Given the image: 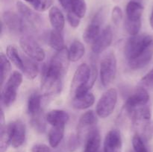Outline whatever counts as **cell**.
<instances>
[{
  "instance_id": "obj_38",
  "label": "cell",
  "mask_w": 153,
  "mask_h": 152,
  "mask_svg": "<svg viewBox=\"0 0 153 152\" xmlns=\"http://www.w3.org/2000/svg\"><path fill=\"white\" fill-rule=\"evenodd\" d=\"M123 18V13L122 9L119 6H115L111 12L112 22L115 25L118 26L122 22Z\"/></svg>"
},
{
  "instance_id": "obj_39",
  "label": "cell",
  "mask_w": 153,
  "mask_h": 152,
  "mask_svg": "<svg viewBox=\"0 0 153 152\" xmlns=\"http://www.w3.org/2000/svg\"><path fill=\"white\" fill-rule=\"evenodd\" d=\"M141 137L144 141H149L153 138V121L149 122L147 125L142 128Z\"/></svg>"
},
{
  "instance_id": "obj_26",
  "label": "cell",
  "mask_w": 153,
  "mask_h": 152,
  "mask_svg": "<svg viewBox=\"0 0 153 152\" xmlns=\"http://www.w3.org/2000/svg\"><path fill=\"white\" fill-rule=\"evenodd\" d=\"M95 97L91 92H88L84 95L73 98V107L77 110H85L94 105Z\"/></svg>"
},
{
  "instance_id": "obj_45",
  "label": "cell",
  "mask_w": 153,
  "mask_h": 152,
  "mask_svg": "<svg viewBox=\"0 0 153 152\" xmlns=\"http://www.w3.org/2000/svg\"><path fill=\"white\" fill-rule=\"evenodd\" d=\"M59 2L61 3V6L67 10V12L70 11V0H58Z\"/></svg>"
},
{
  "instance_id": "obj_44",
  "label": "cell",
  "mask_w": 153,
  "mask_h": 152,
  "mask_svg": "<svg viewBox=\"0 0 153 152\" xmlns=\"http://www.w3.org/2000/svg\"><path fill=\"white\" fill-rule=\"evenodd\" d=\"M41 1V11H45L51 7L53 0H40Z\"/></svg>"
},
{
  "instance_id": "obj_34",
  "label": "cell",
  "mask_w": 153,
  "mask_h": 152,
  "mask_svg": "<svg viewBox=\"0 0 153 152\" xmlns=\"http://www.w3.org/2000/svg\"><path fill=\"white\" fill-rule=\"evenodd\" d=\"M70 11H73L80 18L85 17L87 12V4L85 0H70Z\"/></svg>"
},
{
  "instance_id": "obj_47",
  "label": "cell",
  "mask_w": 153,
  "mask_h": 152,
  "mask_svg": "<svg viewBox=\"0 0 153 152\" xmlns=\"http://www.w3.org/2000/svg\"><path fill=\"white\" fill-rule=\"evenodd\" d=\"M149 23H150L151 28H152V30H153V8L152 10V12H151L150 18H149Z\"/></svg>"
},
{
  "instance_id": "obj_19",
  "label": "cell",
  "mask_w": 153,
  "mask_h": 152,
  "mask_svg": "<svg viewBox=\"0 0 153 152\" xmlns=\"http://www.w3.org/2000/svg\"><path fill=\"white\" fill-rule=\"evenodd\" d=\"M153 57V45L148 48L146 51L143 52L134 59L128 61V66L131 69L137 70L146 66L151 61Z\"/></svg>"
},
{
  "instance_id": "obj_48",
  "label": "cell",
  "mask_w": 153,
  "mask_h": 152,
  "mask_svg": "<svg viewBox=\"0 0 153 152\" xmlns=\"http://www.w3.org/2000/svg\"><path fill=\"white\" fill-rule=\"evenodd\" d=\"M114 1V2H119V1H120L121 0H113Z\"/></svg>"
},
{
  "instance_id": "obj_10",
  "label": "cell",
  "mask_w": 153,
  "mask_h": 152,
  "mask_svg": "<svg viewBox=\"0 0 153 152\" xmlns=\"http://www.w3.org/2000/svg\"><path fill=\"white\" fill-rule=\"evenodd\" d=\"M97 117L93 110H89L80 117L77 125V135L81 140L86 139L89 133L96 128Z\"/></svg>"
},
{
  "instance_id": "obj_12",
  "label": "cell",
  "mask_w": 153,
  "mask_h": 152,
  "mask_svg": "<svg viewBox=\"0 0 153 152\" xmlns=\"http://www.w3.org/2000/svg\"><path fill=\"white\" fill-rule=\"evenodd\" d=\"M91 72V66L87 63H82L78 67L71 83V94L73 96L79 88L83 86L88 81Z\"/></svg>"
},
{
  "instance_id": "obj_37",
  "label": "cell",
  "mask_w": 153,
  "mask_h": 152,
  "mask_svg": "<svg viewBox=\"0 0 153 152\" xmlns=\"http://www.w3.org/2000/svg\"><path fill=\"white\" fill-rule=\"evenodd\" d=\"M132 145L134 152H149L141 136L136 134L132 138Z\"/></svg>"
},
{
  "instance_id": "obj_41",
  "label": "cell",
  "mask_w": 153,
  "mask_h": 152,
  "mask_svg": "<svg viewBox=\"0 0 153 152\" xmlns=\"http://www.w3.org/2000/svg\"><path fill=\"white\" fill-rule=\"evenodd\" d=\"M140 83L145 87L153 88V68L140 80Z\"/></svg>"
},
{
  "instance_id": "obj_42",
  "label": "cell",
  "mask_w": 153,
  "mask_h": 152,
  "mask_svg": "<svg viewBox=\"0 0 153 152\" xmlns=\"http://www.w3.org/2000/svg\"><path fill=\"white\" fill-rule=\"evenodd\" d=\"M31 152H52V151L46 145L36 144L31 148Z\"/></svg>"
},
{
  "instance_id": "obj_40",
  "label": "cell",
  "mask_w": 153,
  "mask_h": 152,
  "mask_svg": "<svg viewBox=\"0 0 153 152\" xmlns=\"http://www.w3.org/2000/svg\"><path fill=\"white\" fill-rule=\"evenodd\" d=\"M67 20H68L69 23L71 25L73 28H76L79 26L81 22V18L79 17L78 15L73 13V11H68L67 14Z\"/></svg>"
},
{
  "instance_id": "obj_1",
  "label": "cell",
  "mask_w": 153,
  "mask_h": 152,
  "mask_svg": "<svg viewBox=\"0 0 153 152\" xmlns=\"http://www.w3.org/2000/svg\"><path fill=\"white\" fill-rule=\"evenodd\" d=\"M153 45V37L149 34L131 36L125 45V55L128 61L134 59Z\"/></svg>"
},
{
  "instance_id": "obj_23",
  "label": "cell",
  "mask_w": 153,
  "mask_h": 152,
  "mask_svg": "<svg viewBox=\"0 0 153 152\" xmlns=\"http://www.w3.org/2000/svg\"><path fill=\"white\" fill-rule=\"evenodd\" d=\"M91 76L89 77V80L83 86H82L81 88H79L76 92H75L74 95H73V98H77V97H80L84 95L85 94L89 92L90 89L94 86V83H95L96 80L97 79V75H98V71H97V68L94 63L91 65Z\"/></svg>"
},
{
  "instance_id": "obj_4",
  "label": "cell",
  "mask_w": 153,
  "mask_h": 152,
  "mask_svg": "<svg viewBox=\"0 0 153 152\" xmlns=\"http://www.w3.org/2000/svg\"><path fill=\"white\" fill-rule=\"evenodd\" d=\"M68 50L67 48L61 51H58L51 59L49 65L45 66V68L54 75L63 79L67 73L70 64Z\"/></svg>"
},
{
  "instance_id": "obj_36",
  "label": "cell",
  "mask_w": 153,
  "mask_h": 152,
  "mask_svg": "<svg viewBox=\"0 0 153 152\" xmlns=\"http://www.w3.org/2000/svg\"><path fill=\"white\" fill-rule=\"evenodd\" d=\"M124 25L127 32L131 36H134L139 34L141 28V21H129L126 19Z\"/></svg>"
},
{
  "instance_id": "obj_15",
  "label": "cell",
  "mask_w": 153,
  "mask_h": 152,
  "mask_svg": "<svg viewBox=\"0 0 153 152\" xmlns=\"http://www.w3.org/2000/svg\"><path fill=\"white\" fill-rule=\"evenodd\" d=\"M131 116L134 126L141 131L143 127L151 122L150 109L146 105L139 107L131 113Z\"/></svg>"
},
{
  "instance_id": "obj_3",
  "label": "cell",
  "mask_w": 153,
  "mask_h": 152,
  "mask_svg": "<svg viewBox=\"0 0 153 152\" xmlns=\"http://www.w3.org/2000/svg\"><path fill=\"white\" fill-rule=\"evenodd\" d=\"M117 73V58L113 52L104 55L100 62V79L102 84L108 86L113 82Z\"/></svg>"
},
{
  "instance_id": "obj_32",
  "label": "cell",
  "mask_w": 153,
  "mask_h": 152,
  "mask_svg": "<svg viewBox=\"0 0 153 152\" xmlns=\"http://www.w3.org/2000/svg\"><path fill=\"white\" fill-rule=\"evenodd\" d=\"M6 55L9 61H11L14 64L16 68L19 70L23 69V61L22 58L20 57L17 49L14 46H8L6 49Z\"/></svg>"
},
{
  "instance_id": "obj_9",
  "label": "cell",
  "mask_w": 153,
  "mask_h": 152,
  "mask_svg": "<svg viewBox=\"0 0 153 152\" xmlns=\"http://www.w3.org/2000/svg\"><path fill=\"white\" fill-rule=\"evenodd\" d=\"M149 100V95L147 90L143 87L139 88L127 98L125 104L126 110L131 115L136 109L146 105Z\"/></svg>"
},
{
  "instance_id": "obj_35",
  "label": "cell",
  "mask_w": 153,
  "mask_h": 152,
  "mask_svg": "<svg viewBox=\"0 0 153 152\" xmlns=\"http://www.w3.org/2000/svg\"><path fill=\"white\" fill-rule=\"evenodd\" d=\"M0 63H1V86L2 87L4 80H6L10 72V61L2 52L0 55Z\"/></svg>"
},
{
  "instance_id": "obj_31",
  "label": "cell",
  "mask_w": 153,
  "mask_h": 152,
  "mask_svg": "<svg viewBox=\"0 0 153 152\" xmlns=\"http://www.w3.org/2000/svg\"><path fill=\"white\" fill-rule=\"evenodd\" d=\"M41 107V95L37 92L31 94L28 101V112L31 116L40 112Z\"/></svg>"
},
{
  "instance_id": "obj_30",
  "label": "cell",
  "mask_w": 153,
  "mask_h": 152,
  "mask_svg": "<svg viewBox=\"0 0 153 152\" xmlns=\"http://www.w3.org/2000/svg\"><path fill=\"white\" fill-rule=\"evenodd\" d=\"M49 45L52 49H55L57 52L66 49L64 37L61 31L55 29L51 31L50 34H49Z\"/></svg>"
},
{
  "instance_id": "obj_33",
  "label": "cell",
  "mask_w": 153,
  "mask_h": 152,
  "mask_svg": "<svg viewBox=\"0 0 153 152\" xmlns=\"http://www.w3.org/2000/svg\"><path fill=\"white\" fill-rule=\"evenodd\" d=\"M46 119H45L43 115L41 113V111L37 114L31 116V119L30 121L32 128L38 133H44L46 131Z\"/></svg>"
},
{
  "instance_id": "obj_16",
  "label": "cell",
  "mask_w": 153,
  "mask_h": 152,
  "mask_svg": "<svg viewBox=\"0 0 153 152\" xmlns=\"http://www.w3.org/2000/svg\"><path fill=\"white\" fill-rule=\"evenodd\" d=\"M16 8L25 22H28L31 26L36 28L41 24L42 20L40 16L22 1H18L16 2Z\"/></svg>"
},
{
  "instance_id": "obj_2",
  "label": "cell",
  "mask_w": 153,
  "mask_h": 152,
  "mask_svg": "<svg viewBox=\"0 0 153 152\" xmlns=\"http://www.w3.org/2000/svg\"><path fill=\"white\" fill-rule=\"evenodd\" d=\"M22 82V75L16 71L8 77L2 88L1 95V103L6 107H9L15 101L17 95V90Z\"/></svg>"
},
{
  "instance_id": "obj_5",
  "label": "cell",
  "mask_w": 153,
  "mask_h": 152,
  "mask_svg": "<svg viewBox=\"0 0 153 152\" xmlns=\"http://www.w3.org/2000/svg\"><path fill=\"white\" fill-rule=\"evenodd\" d=\"M117 91L115 88L106 90L97 102L96 112L100 118H107L114 110L117 102Z\"/></svg>"
},
{
  "instance_id": "obj_18",
  "label": "cell",
  "mask_w": 153,
  "mask_h": 152,
  "mask_svg": "<svg viewBox=\"0 0 153 152\" xmlns=\"http://www.w3.org/2000/svg\"><path fill=\"white\" fill-rule=\"evenodd\" d=\"M46 122L52 127L65 126L70 119V116L62 110H53L49 111L46 116Z\"/></svg>"
},
{
  "instance_id": "obj_17",
  "label": "cell",
  "mask_w": 153,
  "mask_h": 152,
  "mask_svg": "<svg viewBox=\"0 0 153 152\" xmlns=\"http://www.w3.org/2000/svg\"><path fill=\"white\" fill-rule=\"evenodd\" d=\"M26 128L25 125L22 121L17 120L12 122V136L11 145L14 148H19L22 145L25 140Z\"/></svg>"
},
{
  "instance_id": "obj_46",
  "label": "cell",
  "mask_w": 153,
  "mask_h": 152,
  "mask_svg": "<svg viewBox=\"0 0 153 152\" xmlns=\"http://www.w3.org/2000/svg\"><path fill=\"white\" fill-rule=\"evenodd\" d=\"M0 119H1V122H0V125H1V128L4 127V112H3L2 109L1 110V117H0Z\"/></svg>"
},
{
  "instance_id": "obj_29",
  "label": "cell",
  "mask_w": 153,
  "mask_h": 152,
  "mask_svg": "<svg viewBox=\"0 0 153 152\" xmlns=\"http://www.w3.org/2000/svg\"><path fill=\"white\" fill-rule=\"evenodd\" d=\"M82 140L78 135H70L65 141L64 142L58 152H74L80 145Z\"/></svg>"
},
{
  "instance_id": "obj_25",
  "label": "cell",
  "mask_w": 153,
  "mask_h": 152,
  "mask_svg": "<svg viewBox=\"0 0 153 152\" xmlns=\"http://www.w3.org/2000/svg\"><path fill=\"white\" fill-rule=\"evenodd\" d=\"M23 61V69L24 72L27 78L32 79L35 78L39 72V69L37 64L35 63V61L29 57H22Z\"/></svg>"
},
{
  "instance_id": "obj_43",
  "label": "cell",
  "mask_w": 153,
  "mask_h": 152,
  "mask_svg": "<svg viewBox=\"0 0 153 152\" xmlns=\"http://www.w3.org/2000/svg\"><path fill=\"white\" fill-rule=\"evenodd\" d=\"M26 2L31 4L34 10L41 11V1L40 0H25Z\"/></svg>"
},
{
  "instance_id": "obj_8",
  "label": "cell",
  "mask_w": 153,
  "mask_h": 152,
  "mask_svg": "<svg viewBox=\"0 0 153 152\" xmlns=\"http://www.w3.org/2000/svg\"><path fill=\"white\" fill-rule=\"evenodd\" d=\"M62 89V78L54 75L43 68L41 78V90L46 95H57Z\"/></svg>"
},
{
  "instance_id": "obj_6",
  "label": "cell",
  "mask_w": 153,
  "mask_h": 152,
  "mask_svg": "<svg viewBox=\"0 0 153 152\" xmlns=\"http://www.w3.org/2000/svg\"><path fill=\"white\" fill-rule=\"evenodd\" d=\"M107 9L102 7L93 17L91 23L88 25L83 34V39L87 43H93L101 33L100 29L105 19Z\"/></svg>"
},
{
  "instance_id": "obj_28",
  "label": "cell",
  "mask_w": 153,
  "mask_h": 152,
  "mask_svg": "<svg viewBox=\"0 0 153 152\" xmlns=\"http://www.w3.org/2000/svg\"><path fill=\"white\" fill-rule=\"evenodd\" d=\"M65 126L52 127L49 133V142L52 148H57L64 139Z\"/></svg>"
},
{
  "instance_id": "obj_13",
  "label": "cell",
  "mask_w": 153,
  "mask_h": 152,
  "mask_svg": "<svg viewBox=\"0 0 153 152\" xmlns=\"http://www.w3.org/2000/svg\"><path fill=\"white\" fill-rule=\"evenodd\" d=\"M113 40V31L110 25L106 26L95 41L92 43V51L95 54H100L105 51L111 44Z\"/></svg>"
},
{
  "instance_id": "obj_24",
  "label": "cell",
  "mask_w": 153,
  "mask_h": 152,
  "mask_svg": "<svg viewBox=\"0 0 153 152\" xmlns=\"http://www.w3.org/2000/svg\"><path fill=\"white\" fill-rule=\"evenodd\" d=\"M12 123L0 128V152H6L11 144Z\"/></svg>"
},
{
  "instance_id": "obj_7",
  "label": "cell",
  "mask_w": 153,
  "mask_h": 152,
  "mask_svg": "<svg viewBox=\"0 0 153 152\" xmlns=\"http://www.w3.org/2000/svg\"><path fill=\"white\" fill-rule=\"evenodd\" d=\"M19 44L25 55L35 61H43L46 57L44 50L31 36L23 35L19 40Z\"/></svg>"
},
{
  "instance_id": "obj_20",
  "label": "cell",
  "mask_w": 153,
  "mask_h": 152,
  "mask_svg": "<svg viewBox=\"0 0 153 152\" xmlns=\"http://www.w3.org/2000/svg\"><path fill=\"white\" fill-rule=\"evenodd\" d=\"M101 145V136L98 129L94 128L86 137L84 152H99Z\"/></svg>"
},
{
  "instance_id": "obj_21",
  "label": "cell",
  "mask_w": 153,
  "mask_h": 152,
  "mask_svg": "<svg viewBox=\"0 0 153 152\" xmlns=\"http://www.w3.org/2000/svg\"><path fill=\"white\" fill-rule=\"evenodd\" d=\"M126 19L129 21H141L142 15L143 12V7L140 2L137 1H130L127 4Z\"/></svg>"
},
{
  "instance_id": "obj_27",
  "label": "cell",
  "mask_w": 153,
  "mask_h": 152,
  "mask_svg": "<svg viewBox=\"0 0 153 152\" xmlns=\"http://www.w3.org/2000/svg\"><path fill=\"white\" fill-rule=\"evenodd\" d=\"M69 58L72 62H77L85 55V48L82 42L74 40L71 43L68 50Z\"/></svg>"
},
{
  "instance_id": "obj_11",
  "label": "cell",
  "mask_w": 153,
  "mask_h": 152,
  "mask_svg": "<svg viewBox=\"0 0 153 152\" xmlns=\"http://www.w3.org/2000/svg\"><path fill=\"white\" fill-rule=\"evenodd\" d=\"M2 20L9 31L13 34H20L25 28V22L23 18L19 16L14 12L9 10L4 12Z\"/></svg>"
},
{
  "instance_id": "obj_22",
  "label": "cell",
  "mask_w": 153,
  "mask_h": 152,
  "mask_svg": "<svg viewBox=\"0 0 153 152\" xmlns=\"http://www.w3.org/2000/svg\"><path fill=\"white\" fill-rule=\"evenodd\" d=\"M49 18L53 29L61 31L65 25V19L62 12L57 7H52L49 9Z\"/></svg>"
},
{
  "instance_id": "obj_14",
  "label": "cell",
  "mask_w": 153,
  "mask_h": 152,
  "mask_svg": "<svg viewBox=\"0 0 153 152\" xmlns=\"http://www.w3.org/2000/svg\"><path fill=\"white\" fill-rule=\"evenodd\" d=\"M123 146L122 136L117 129H112L105 136L103 152H121Z\"/></svg>"
}]
</instances>
